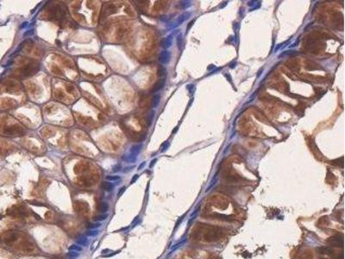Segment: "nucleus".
I'll return each mask as SVG.
<instances>
[{
	"label": "nucleus",
	"instance_id": "1",
	"mask_svg": "<svg viewBox=\"0 0 345 259\" xmlns=\"http://www.w3.org/2000/svg\"><path fill=\"white\" fill-rule=\"evenodd\" d=\"M224 228L207 224H197L191 231V238L194 241L215 243L222 240L226 236Z\"/></svg>",
	"mask_w": 345,
	"mask_h": 259
},
{
	"label": "nucleus",
	"instance_id": "2",
	"mask_svg": "<svg viewBox=\"0 0 345 259\" xmlns=\"http://www.w3.org/2000/svg\"><path fill=\"white\" fill-rule=\"evenodd\" d=\"M7 214L10 217L15 219H23L27 217L29 215V211L26 210V208L21 206H13L7 210Z\"/></svg>",
	"mask_w": 345,
	"mask_h": 259
},
{
	"label": "nucleus",
	"instance_id": "3",
	"mask_svg": "<svg viewBox=\"0 0 345 259\" xmlns=\"http://www.w3.org/2000/svg\"><path fill=\"white\" fill-rule=\"evenodd\" d=\"M74 209H75L76 213L79 214V216L86 218V219H88V218L90 217L91 211H90V207L89 206H88V204L86 203V202L79 201V200L75 201V202H74Z\"/></svg>",
	"mask_w": 345,
	"mask_h": 259
},
{
	"label": "nucleus",
	"instance_id": "4",
	"mask_svg": "<svg viewBox=\"0 0 345 259\" xmlns=\"http://www.w3.org/2000/svg\"><path fill=\"white\" fill-rule=\"evenodd\" d=\"M210 205L214 206L215 207H217L219 209L225 210L229 207V200L226 198H224V196L215 195V196L210 198Z\"/></svg>",
	"mask_w": 345,
	"mask_h": 259
},
{
	"label": "nucleus",
	"instance_id": "5",
	"mask_svg": "<svg viewBox=\"0 0 345 259\" xmlns=\"http://www.w3.org/2000/svg\"><path fill=\"white\" fill-rule=\"evenodd\" d=\"M317 252L321 255L331 256V257H335V258H337L338 256V252H336L334 249L327 247V246H323V247L317 249Z\"/></svg>",
	"mask_w": 345,
	"mask_h": 259
},
{
	"label": "nucleus",
	"instance_id": "6",
	"mask_svg": "<svg viewBox=\"0 0 345 259\" xmlns=\"http://www.w3.org/2000/svg\"><path fill=\"white\" fill-rule=\"evenodd\" d=\"M327 243L329 245H332V246L343 247V236H341V238H339L338 235L331 237V238H328Z\"/></svg>",
	"mask_w": 345,
	"mask_h": 259
},
{
	"label": "nucleus",
	"instance_id": "7",
	"mask_svg": "<svg viewBox=\"0 0 345 259\" xmlns=\"http://www.w3.org/2000/svg\"><path fill=\"white\" fill-rule=\"evenodd\" d=\"M298 259H313V252L310 249H306L300 252Z\"/></svg>",
	"mask_w": 345,
	"mask_h": 259
},
{
	"label": "nucleus",
	"instance_id": "8",
	"mask_svg": "<svg viewBox=\"0 0 345 259\" xmlns=\"http://www.w3.org/2000/svg\"><path fill=\"white\" fill-rule=\"evenodd\" d=\"M330 223V220L327 216H323L317 221V226L318 228L326 227Z\"/></svg>",
	"mask_w": 345,
	"mask_h": 259
},
{
	"label": "nucleus",
	"instance_id": "9",
	"mask_svg": "<svg viewBox=\"0 0 345 259\" xmlns=\"http://www.w3.org/2000/svg\"><path fill=\"white\" fill-rule=\"evenodd\" d=\"M141 148H142V145H133L131 148V150H130V151H131V155L137 156V155L140 153V151H141Z\"/></svg>",
	"mask_w": 345,
	"mask_h": 259
},
{
	"label": "nucleus",
	"instance_id": "10",
	"mask_svg": "<svg viewBox=\"0 0 345 259\" xmlns=\"http://www.w3.org/2000/svg\"><path fill=\"white\" fill-rule=\"evenodd\" d=\"M164 85V80H160L158 83H156L155 86H153V89H152V93H155V92H158L159 90L162 89V86Z\"/></svg>",
	"mask_w": 345,
	"mask_h": 259
},
{
	"label": "nucleus",
	"instance_id": "11",
	"mask_svg": "<svg viewBox=\"0 0 345 259\" xmlns=\"http://www.w3.org/2000/svg\"><path fill=\"white\" fill-rule=\"evenodd\" d=\"M123 159L125 160V161H127V162H133L137 160V156H135V155H125Z\"/></svg>",
	"mask_w": 345,
	"mask_h": 259
},
{
	"label": "nucleus",
	"instance_id": "12",
	"mask_svg": "<svg viewBox=\"0 0 345 259\" xmlns=\"http://www.w3.org/2000/svg\"><path fill=\"white\" fill-rule=\"evenodd\" d=\"M113 186V185L110 183H104L103 184V187L104 188V190H106V191H110V190H112Z\"/></svg>",
	"mask_w": 345,
	"mask_h": 259
},
{
	"label": "nucleus",
	"instance_id": "13",
	"mask_svg": "<svg viewBox=\"0 0 345 259\" xmlns=\"http://www.w3.org/2000/svg\"><path fill=\"white\" fill-rule=\"evenodd\" d=\"M24 44H25V41H23L22 43H20V44H19V46L17 47V49H16L15 51H14L13 54H12V55H11L13 56V55H17V54H18V53H19V52H20L21 50L23 49V48H24Z\"/></svg>",
	"mask_w": 345,
	"mask_h": 259
},
{
	"label": "nucleus",
	"instance_id": "14",
	"mask_svg": "<svg viewBox=\"0 0 345 259\" xmlns=\"http://www.w3.org/2000/svg\"><path fill=\"white\" fill-rule=\"evenodd\" d=\"M119 179H120V177H119V176H106L107 181H110V182H116V181H118V180H119Z\"/></svg>",
	"mask_w": 345,
	"mask_h": 259
},
{
	"label": "nucleus",
	"instance_id": "15",
	"mask_svg": "<svg viewBox=\"0 0 345 259\" xmlns=\"http://www.w3.org/2000/svg\"><path fill=\"white\" fill-rule=\"evenodd\" d=\"M34 33V31L33 30V29H31V30H29V31H26L25 33H24V37H31V36H33Z\"/></svg>",
	"mask_w": 345,
	"mask_h": 259
},
{
	"label": "nucleus",
	"instance_id": "16",
	"mask_svg": "<svg viewBox=\"0 0 345 259\" xmlns=\"http://www.w3.org/2000/svg\"><path fill=\"white\" fill-rule=\"evenodd\" d=\"M159 101H160V96H159V95L154 97V99H153V107H157V106H158Z\"/></svg>",
	"mask_w": 345,
	"mask_h": 259
},
{
	"label": "nucleus",
	"instance_id": "17",
	"mask_svg": "<svg viewBox=\"0 0 345 259\" xmlns=\"http://www.w3.org/2000/svg\"><path fill=\"white\" fill-rule=\"evenodd\" d=\"M154 115H155V111H152L150 115L148 116V124H149V125L151 124L152 119H153V117H154Z\"/></svg>",
	"mask_w": 345,
	"mask_h": 259
},
{
	"label": "nucleus",
	"instance_id": "18",
	"mask_svg": "<svg viewBox=\"0 0 345 259\" xmlns=\"http://www.w3.org/2000/svg\"><path fill=\"white\" fill-rule=\"evenodd\" d=\"M28 24H29L28 22H24V23H23L22 25H21V29H24V28L27 27Z\"/></svg>",
	"mask_w": 345,
	"mask_h": 259
},
{
	"label": "nucleus",
	"instance_id": "19",
	"mask_svg": "<svg viewBox=\"0 0 345 259\" xmlns=\"http://www.w3.org/2000/svg\"><path fill=\"white\" fill-rule=\"evenodd\" d=\"M121 166L120 165H117L114 168L113 171L114 172H117V171H119V169H120Z\"/></svg>",
	"mask_w": 345,
	"mask_h": 259
},
{
	"label": "nucleus",
	"instance_id": "20",
	"mask_svg": "<svg viewBox=\"0 0 345 259\" xmlns=\"http://www.w3.org/2000/svg\"><path fill=\"white\" fill-rule=\"evenodd\" d=\"M41 3H38L37 5H36V6L34 7V10H32V11H31V14H34V11H35V10H36V9H37L38 7L40 6V5H41Z\"/></svg>",
	"mask_w": 345,
	"mask_h": 259
},
{
	"label": "nucleus",
	"instance_id": "21",
	"mask_svg": "<svg viewBox=\"0 0 345 259\" xmlns=\"http://www.w3.org/2000/svg\"><path fill=\"white\" fill-rule=\"evenodd\" d=\"M138 176H135L134 178H133V180H132V183H134L135 181L136 180L138 179Z\"/></svg>",
	"mask_w": 345,
	"mask_h": 259
},
{
	"label": "nucleus",
	"instance_id": "22",
	"mask_svg": "<svg viewBox=\"0 0 345 259\" xmlns=\"http://www.w3.org/2000/svg\"><path fill=\"white\" fill-rule=\"evenodd\" d=\"M319 259H326V258H320Z\"/></svg>",
	"mask_w": 345,
	"mask_h": 259
}]
</instances>
